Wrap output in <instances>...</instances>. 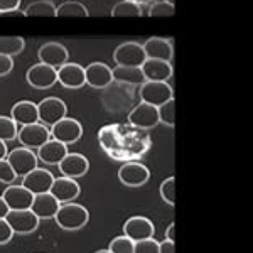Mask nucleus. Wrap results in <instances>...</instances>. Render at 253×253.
<instances>
[{
  "instance_id": "1",
  "label": "nucleus",
  "mask_w": 253,
  "mask_h": 253,
  "mask_svg": "<svg viewBox=\"0 0 253 253\" xmlns=\"http://www.w3.org/2000/svg\"><path fill=\"white\" fill-rule=\"evenodd\" d=\"M54 219H56V224H58L59 228H63V230L76 231V230H81V228L88 223L89 213L84 206L76 205V203H66V205L59 206Z\"/></svg>"
},
{
  "instance_id": "2",
  "label": "nucleus",
  "mask_w": 253,
  "mask_h": 253,
  "mask_svg": "<svg viewBox=\"0 0 253 253\" xmlns=\"http://www.w3.org/2000/svg\"><path fill=\"white\" fill-rule=\"evenodd\" d=\"M174 91L167 81H145L140 86V100L142 103L152 105V107H161L166 101L172 100Z\"/></svg>"
},
{
  "instance_id": "3",
  "label": "nucleus",
  "mask_w": 253,
  "mask_h": 253,
  "mask_svg": "<svg viewBox=\"0 0 253 253\" xmlns=\"http://www.w3.org/2000/svg\"><path fill=\"white\" fill-rule=\"evenodd\" d=\"M5 161L12 167L15 177H24V175H27L31 170H34L38 167V156L31 149H26V147H17V149L10 150L7 154Z\"/></svg>"
},
{
  "instance_id": "4",
  "label": "nucleus",
  "mask_w": 253,
  "mask_h": 253,
  "mask_svg": "<svg viewBox=\"0 0 253 253\" xmlns=\"http://www.w3.org/2000/svg\"><path fill=\"white\" fill-rule=\"evenodd\" d=\"M38 115L41 124L46 126H52L68 115V107L61 98L49 96L44 98L38 105Z\"/></svg>"
},
{
  "instance_id": "5",
  "label": "nucleus",
  "mask_w": 253,
  "mask_h": 253,
  "mask_svg": "<svg viewBox=\"0 0 253 253\" xmlns=\"http://www.w3.org/2000/svg\"><path fill=\"white\" fill-rule=\"evenodd\" d=\"M145 52L142 44L128 41V42L120 44L115 52H113V61L118 66H128V68H140L145 61Z\"/></svg>"
},
{
  "instance_id": "6",
  "label": "nucleus",
  "mask_w": 253,
  "mask_h": 253,
  "mask_svg": "<svg viewBox=\"0 0 253 253\" xmlns=\"http://www.w3.org/2000/svg\"><path fill=\"white\" fill-rule=\"evenodd\" d=\"M49 132H51L52 140H58L64 145H71L75 142H78L81 135H83V126L75 118L64 117L63 120L52 125Z\"/></svg>"
},
{
  "instance_id": "7",
  "label": "nucleus",
  "mask_w": 253,
  "mask_h": 253,
  "mask_svg": "<svg viewBox=\"0 0 253 253\" xmlns=\"http://www.w3.org/2000/svg\"><path fill=\"white\" fill-rule=\"evenodd\" d=\"M17 138L20 145L32 150V149H39L47 140H51V132H49L46 125H42L41 122H36V124L20 126V130L17 132Z\"/></svg>"
},
{
  "instance_id": "8",
  "label": "nucleus",
  "mask_w": 253,
  "mask_h": 253,
  "mask_svg": "<svg viewBox=\"0 0 253 253\" xmlns=\"http://www.w3.org/2000/svg\"><path fill=\"white\" fill-rule=\"evenodd\" d=\"M154 233H156V226L145 216H132L124 224V235L133 243L154 238Z\"/></svg>"
},
{
  "instance_id": "9",
  "label": "nucleus",
  "mask_w": 253,
  "mask_h": 253,
  "mask_svg": "<svg viewBox=\"0 0 253 253\" xmlns=\"http://www.w3.org/2000/svg\"><path fill=\"white\" fill-rule=\"evenodd\" d=\"M26 80L36 89H49L58 83V73H56L54 68L39 63L27 69Z\"/></svg>"
},
{
  "instance_id": "10",
  "label": "nucleus",
  "mask_w": 253,
  "mask_h": 253,
  "mask_svg": "<svg viewBox=\"0 0 253 253\" xmlns=\"http://www.w3.org/2000/svg\"><path fill=\"white\" fill-rule=\"evenodd\" d=\"M5 221L9 223L12 231L17 235H29L38 230L41 219L32 213L31 210L24 211H9L5 216Z\"/></svg>"
},
{
  "instance_id": "11",
  "label": "nucleus",
  "mask_w": 253,
  "mask_h": 253,
  "mask_svg": "<svg viewBox=\"0 0 253 253\" xmlns=\"http://www.w3.org/2000/svg\"><path fill=\"white\" fill-rule=\"evenodd\" d=\"M118 179L124 186L140 187L150 179V170L140 162H126L118 170Z\"/></svg>"
},
{
  "instance_id": "12",
  "label": "nucleus",
  "mask_w": 253,
  "mask_h": 253,
  "mask_svg": "<svg viewBox=\"0 0 253 253\" xmlns=\"http://www.w3.org/2000/svg\"><path fill=\"white\" fill-rule=\"evenodd\" d=\"M52 181H54V175H52L51 170L47 169H39L36 167L34 170H31L27 175L22 177V184L27 191H31L32 194H44L49 193L52 186Z\"/></svg>"
},
{
  "instance_id": "13",
  "label": "nucleus",
  "mask_w": 253,
  "mask_h": 253,
  "mask_svg": "<svg viewBox=\"0 0 253 253\" xmlns=\"http://www.w3.org/2000/svg\"><path fill=\"white\" fill-rule=\"evenodd\" d=\"M2 199L5 201L9 211H24L31 210L34 194L24 186H7V189L2 194Z\"/></svg>"
},
{
  "instance_id": "14",
  "label": "nucleus",
  "mask_w": 253,
  "mask_h": 253,
  "mask_svg": "<svg viewBox=\"0 0 253 253\" xmlns=\"http://www.w3.org/2000/svg\"><path fill=\"white\" fill-rule=\"evenodd\" d=\"M49 193L58 199L59 205H66V203H73V199L78 198L81 187L76 182V179H69L63 175V177H54Z\"/></svg>"
},
{
  "instance_id": "15",
  "label": "nucleus",
  "mask_w": 253,
  "mask_h": 253,
  "mask_svg": "<svg viewBox=\"0 0 253 253\" xmlns=\"http://www.w3.org/2000/svg\"><path fill=\"white\" fill-rule=\"evenodd\" d=\"M58 73V81L68 89H80L86 84L84 81V68L78 63H68L56 69Z\"/></svg>"
},
{
  "instance_id": "16",
  "label": "nucleus",
  "mask_w": 253,
  "mask_h": 253,
  "mask_svg": "<svg viewBox=\"0 0 253 253\" xmlns=\"http://www.w3.org/2000/svg\"><path fill=\"white\" fill-rule=\"evenodd\" d=\"M39 59L42 64H47V66L58 69L61 68L63 64L68 63L69 59V52L68 49L63 46L61 42H46L44 46L39 47Z\"/></svg>"
},
{
  "instance_id": "17",
  "label": "nucleus",
  "mask_w": 253,
  "mask_h": 253,
  "mask_svg": "<svg viewBox=\"0 0 253 253\" xmlns=\"http://www.w3.org/2000/svg\"><path fill=\"white\" fill-rule=\"evenodd\" d=\"M84 81L86 84H89L91 88L96 89H103L112 84L113 75H112V68L105 63H91L84 68Z\"/></svg>"
},
{
  "instance_id": "18",
  "label": "nucleus",
  "mask_w": 253,
  "mask_h": 253,
  "mask_svg": "<svg viewBox=\"0 0 253 253\" xmlns=\"http://www.w3.org/2000/svg\"><path fill=\"white\" fill-rule=\"evenodd\" d=\"M58 167H59V172L63 174L64 177L78 179V177H83V175L88 172L89 162L83 154H78V152L69 154L68 152L66 157L58 164Z\"/></svg>"
},
{
  "instance_id": "19",
  "label": "nucleus",
  "mask_w": 253,
  "mask_h": 253,
  "mask_svg": "<svg viewBox=\"0 0 253 253\" xmlns=\"http://www.w3.org/2000/svg\"><path fill=\"white\" fill-rule=\"evenodd\" d=\"M142 47H144L147 59H161L170 63L174 54L172 41L166 38H150L142 44Z\"/></svg>"
},
{
  "instance_id": "20",
  "label": "nucleus",
  "mask_w": 253,
  "mask_h": 253,
  "mask_svg": "<svg viewBox=\"0 0 253 253\" xmlns=\"http://www.w3.org/2000/svg\"><path fill=\"white\" fill-rule=\"evenodd\" d=\"M128 122L137 128H154L159 124V115H157V108L152 107V105L147 103H140L137 105L135 108L130 112L128 115Z\"/></svg>"
},
{
  "instance_id": "21",
  "label": "nucleus",
  "mask_w": 253,
  "mask_h": 253,
  "mask_svg": "<svg viewBox=\"0 0 253 253\" xmlns=\"http://www.w3.org/2000/svg\"><path fill=\"white\" fill-rule=\"evenodd\" d=\"M59 203L51 193H44V194H36L34 201L31 205V211L38 216L39 219H51L54 218L56 213L59 210Z\"/></svg>"
},
{
  "instance_id": "22",
  "label": "nucleus",
  "mask_w": 253,
  "mask_h": 253,
  "mask_svg": "<svg viewBox=\"0 0 253 253\" xmlns=\"http://www.w3.org/2000/svg\"><path fill=\"white\" fill-rule=\"evenodd\" d=\"M140 69L145 76V81H167L172 76V64L169 61L145 59Z\"/></svg>"
},
{
  "instance_id": "23",
  "label": "nucleus",
  "mask_w": 253,
  "mask_h": 253,
  "mask_svg": "<svg viewBox=\"0 0 253 253\" xmlns=\"http://www.w3.org/2000/svg\"><path fill=\"white\" fill-rule=\"evenodd\" d=\"M69 152L68 150V145L61 144L58 140H47L44 145H41L38 149V161H42L44 164H49V166H58L66 154Z\"/></svg>"
},
{
  "instance_id": "24",
  "label": "nucleus",
  "mask_w": 253,
  "mask_h": 253,
  "mask_svg": "<svg viewBox=\"0 0 253 253\" xmlns=\"http://www.w3.org/2000/svg\"><path fill=\"white\" fill-rule=\"evenodd\" d=\"M10 118L15 122V125H20V126L36 124V122H39L38 105L32 103L29 100L17 101V103L12 107Z\"/></svg>"
},
{
  "instance_id": "25",
  "label": "nucleus",
  "mask_w": 253,
  "mask_h": 253,
  "mask_svg": "<svg viewBox=\"0 0 253 253\" xmlns=\"http://www.w3.org/2000/svg\"><path fill=\"white\" fill-rule=\"evenodd\" d=\"M113 81H120L125 84H144L145 76L140 68H128V66H117L112 69Z\"/></svg>"
},
{
  "instance_id": "26",
  "label": "nucleus",
  "mask_w": 253,
  "mask_h": 253,
  "mask_svg": "<svg viewBox=\"0 0 253 253\" xmlns=\"http://www.w3.org/2000/svg\"><path fill=\"white\" fill-rule=\"evenodd\" d=\"M24 14L26 17H56V5L51 0H38L29 3Z\"/></svg>"
},
{
  "instance_id": "27",
  "label": "nucleus",
  "mask_w": 253,
  "mask_h": 253,
  "mask_svg": "<svg viewBox=\"0 0 253 253\" xmlns=\"http://www.w3.org/2000/svg\"><path fill=\"white\" fill-rule=\"evenodd\" d=\"M89 10L86 5H83L81 2H63L59 7H56V17H88Z\"/></svg>"
},
{
  "instance_id": "28",
  "label": "nucleus",
  "mask_w": 253,
  "mask_h": 253,
  "mask_svg": "<svg viewBox=\"0 0 253 253\" xmlns=\"http://www.w3.org/2000/svg\"><path fill=\"white\" fill-rule=\"evenodd\" d=\"M24 46H26V41L19 36H7V38L0 36V54L12 58L20 54L24 51Z\"/></svg>"
},
{
  "instance_id": "29",
  "label": "nucleus",
  "mask_w": 253,
  "mask_h": 253,
  "mask_svg": "<svg viewBox=\"0 0 253 253\" xmlns=\"http://www.w3.org/2000/svg\"><path fill=\"white\" fill-rule=\"evenodd\" d=\"M142 7L135 0H122L112 9V17H140Z\"/></svg>"
},
{
  "instance_id": "30",
  "label": "nucleus",
  "mask_w": 253,
  "mask_h": 253,
  "mask_svg": "<svg viewBox=\"0 0 253 253\" xmlns=\"http://www.w3.org/2000/svg\"><path fill=\"white\" fill-rule=\"evenodd\" d=\"M157 115H159V124H164L167 126L175 125V101L174 98L169 101H166L164 105L157 107Z\"/></svg>"
},
{
  "instance_id": "31",
  "label": "nucleus",
  "mask_w": 253,
  "mask_h": 253,
  "mask_svg": "<svg viewBox=\"0 0 253 253\" xmlns=\"http://www.w3.org/2000/svg\"><path fill=\"white\" fill-rule=\"evenodd\" d=\"M17 125L10 117H0V140L10 142L17 138Z\"/></svg>"
},
{
  "instance_id": "32",
  "label": "nucleus",
  "mask_w": 253,
  "mask_h": 253,
  "mask_svg": "<svg viewBox=\"0 0 253 253\" xmlns=\"http://www.w3.org/2000/svg\"><path fill=\"white\" fill-rule=\"evenodd\" d=\"M133 248H135V243L132 242L126 236H117L110 242L108 250L112 253H133Z\"/></svg>"
},
{
  "instance_id": "33",
  "label": "nucleus",
  "mask_w": 253,
  "mask_h": 253,
  "mask_svg": "<svg viewBox=\"0 0 253 253\" xmlns=\"http://www.w3.org/2000/svg\"><path fill=\"white\" fill-rule=\"evenodd\" d=\"M175 12V7L172 3H167L166 0L156 2L150 5L149 9V17H172Z\"/></svg>"
},
{
  "instance_id": "34",
  "label": "nucleus",
  "mask_w": 253,
  "mask_h": 253,
  "mask_svg": "<svg viewBox=\"0 0 253 253\" xmlns=\"http://www.w3.org/2000/svg\"><path fill=\"white\" fill-rule=\"evenodd\" d=\"M161 198L167 205H170V206L175 205V179L174 177H167L166 181H162Z\"/></svg>"
},
{
  "instance_id": "35",
  "label": "nucleus",
  "mask_w": 253,
  "mask_h": 253,
  "mask_svg": "<svg viewBox=\"0 0 253 253\" xmlns=\"http://www.w3.org/2000/svg\"><path fill=\"white\" fill-rule=\"evenodd\" d=\"M133 253H159V242H156L154 238L137 242L135 248H133Z\"/></svg>"
},
{
  "instance_id": "36",
  "label": "nucleus",
  "mask_w": 253,
  "mask_h": 253,
  "mask_svg": "<svg viewBox=\"0 0 253 253\" xmlns=\"http://www.w3.org/2000/svg\"><path fill=\"white\" fill-rule=\"evenodd\" d=\"M15 174L14 170H12V167L9 166V162L3 159V161H0V182L2 184H14L15 181Z\"/></svg>"
},
{
  "instance_id": "37",
  "label": "nucleus",
  "mask_w": 253,
  "mask_h": 253,
  "mask_svg": "<svg viewBox=\"0 0 253 253\" xmlns=\"http://www.w3.org/2000/svg\"><path fill=\"white\" fill-rule=\"evenodd\" d=\"M14 231L12 228L9 226V223L5 221V218L0 219V245H5L9 243L12 238H14Z\"/></svg>"
},
{
  "instance_id": "38",
  "label": "nucleus",
  "mask_w": 253,
  "mask_h": 253,
  "mask_svg": "<svg viewBox=\"0 0 253 253\" xmlns=\"http://www.w3.org/2000/svg\"><path fill=\"white\" fill-rule=\"evenodd\" d=\"M12 68H14V61H12V58L0 54V78L9 75L12 71Z\"/></svg>"
},
{
  "instance_id": "39",
  "label": "nucleus",
  "mask_w": 253,
  "mask_h": 253,
  "mask_svg": "<svg viewBox=\"0 0 253 253\" xmlns=\"http://www.w3.org/2000/svg\"><path fill=\"white\" fill-rule=\"evenodd\" d=\"M19 7H20V0H0V14L17 10Z\"/></svg>"
},
{
  "instance_id": "40",
  "label": "nucleus",
  "mask_w": 253,
  "mask_h": 253,
  "mask_svg": "<svg viewBox=\"0 0 253 253\" xmlns=\"http://www.w3.org/2000/svg\"><path fill=\"white\" fill-rule=\"evenodd\" d=\"M159 253H175L174 242H169V240L161 242V243H159Z\"/></svg>"
},
{
  "instance_id": "41",
  "label": "nucleus",
  "mask_w": 253,
  "mask_h": 253,
  "mask_svg": "<svg viewBox=\"0 0 253 253\" xmlns=\"http://www.w3.org/2000/svg\"><path fill=\"white\" fill-rule=\"evenodd\" d=\"M166 240H169V242H174V240H175V223L174 221L169 224V228H167Z\"/></svg>"
},
{
  "instance_id": "42",
  "label": "nucleus",
  "mask_w": 253,
  "mask_h": 253,
  "mask_svg": "<svg viewBox=\"0 0 253 253\" xmlns=\"http://www.w3.org/2000/svg\"><path fill=\"white\" fill-rule=\"evenodd\" d=\"M2 17H10V19H15V17H26V14H24V10H10V12H5V14H0Z\"/></svg>"
},
{
  "instance_id": "43",
  "label": "nucleus",
  "mask_w": 253,
  "mask_h": 253,
  "mask_svg": "<svg viewBox=\"0 0 253 253\" xmlns=\"http://www.w3.org/2000/svg\"><path fill=\"white\" fill-rule=\"evenodd\" d=\"M7 213H9V208H7L5 201H3V199H2V196H0V219L5 218Z\"/></svg>"
},
{
  "instance_id": "44",
  "label": "nucleus",
  "mask_w": 253,
  "mask_h": 253,
  "mask_svg": "<svg viewBox=\"0 0 253 253\" xmlns=\"http://www.w3.org/2000/svg\"><path fill=\"white\" fill-rule=\"evenodd\" d=\"M7 154H9V150H7V142L0 140V161H3V159L7 157Z\"/></svg>"
},
{
  "instance_id": "45",
  "label": "nucleus",
  "mask_w": 253,
  "mask_h": 253,
  "mask_svg": "<svg viewBox=\"0 0 253 253\" xmlns=\"http://www.w3.org/2000/svg\"><path fill=\"white\" fill-rule=\"evenodd\" d=\"M96 253H112V252H110V250H98Z\"/></svg>"
},
{
  "instance_id": "46",
  "label": "nucleus",
  "mask_w": 253,
  "mask_h": 253,
  "mask_svg": "<svg viewBox=\"0 0 253 253\" xmlns=\"http://www.w3.org/2000/svg\"><path fill=\"white\" fill-rule=\"evenodd\" d=\"M166 2H167V3H172V5H174V2H175V0H166Z\"/></svg>"
}]
</instances>
